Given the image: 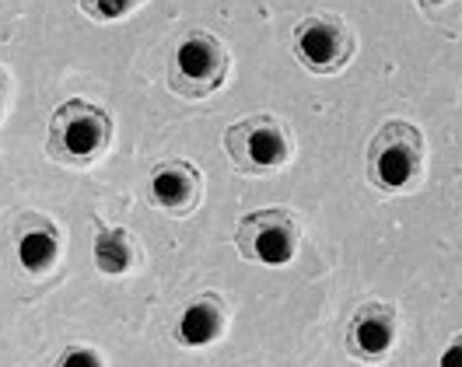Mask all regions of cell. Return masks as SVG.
Segmentation results:
<instances>
[{"label":"cell","mask_w":462,"mask_h":367,"mask_svg":"<svg viewBox=\"0 0 462 367\" xmlns=\"http://www.w3.org/2000/svg\"><path fill=\"white\" fill-rule=\"evenodd\" d=\"M113 147V115L88 98L60 102L50 119L46 154L63 169L85 171L98 165Z\"/></svg>","instance_id":"obj_1"},{"label":"cell","mask_w":462,"mask_h":367,"mask_svg":"<svg viewBox=\"0 0 462 367\" xmlns=\"http://www.w3.org/2000/svg\"><path fill=\"white\" fill-rule=\"evenodd\" d=\"M365 169H368V182L382 197L410 193L424 175V133L406 119L378 126L368 143Z\"/></svg>","instance_id":"obj_2"},{"label":"cell","mask_w":462,"mask_h":367,"mask_svg":"<svg viewBox=\"0 0 462 367\" xmlns=\"http://www.w3.org/2000/svg\"><path fill=\"white\" fill-rule=\"evenodd\" d=\"M231 57L228 46L207 29H189L179 35L169 60V87L179 98L200 102L221 91L228 81Z\"/></svg>","instance_id":"obj_3"},{"label":"cell","mask_w":462,"mask_h":367,"mask_svg":"<svg viewBox=\"0 0 462 367\" xmlns=\"http://www.w3.org/2000/svg\"><path fill=\"white\" fill-rule=\"evenodd\" d=\"M225 151L242 175H273L288 169L294 158V141L288 126L270 113L245 115L225 130Z\"/></svg>","instance_id":"obj_4"},{"label":"cell","mask_w":462,"mask_h":367,"mask_svg":"<svg viewBox=\"0 0 462 367\" xmlns=\"http://www.w3.org/2000/svg\"><path fill=\"white\" fill-rule=\"evenodd\" d=\"M235 245L242 259L260 266H288L301 249V221L284 206H266L245 214L235 227Z\"/></svg>","instance_id":"obj_5"},{"label":"cell","mask_w":462,"mask_h":367,"mask_svg":"<svg viewBox=\"0 0 462 367\" xmlns=\"http://www.w3.org/2000/svg\"><path fill=\"white\" fill-rule=\"evenodd\" d=\"M291 46H294V57L298 63L319 74V78H329V74H340L346 63L357 53V35L346 25L340 14H309L294 25L291 35Z\"/></svg>","instance_id":"obj_6"},{"label":"cell","mask_w":462,"mask_h":367,"mask_svg":"<svg viewBox=\"0 0 462 367\" xmlns=\"http://www.w3.org/2000/svg\"><path fill=\"white\" fill-rule=\"evenodd\" d=\"M11 252L22 280H53L63 262L60 227L46 214H18L11 227Z\"/></svg>","instance_id":"obj_7"},{"label":"cell","mask_w":462,"mask_h":367,"mask_svg":"<svg viewBox=\"0 0 462 367\" xmlns=\"http://www.w3.org/2000/svg\"><path fill=\"white\" fill-rule=\"evenodd\" d=\"M147 199L169 217H189L203 199V175L193 161L172 158L158 161L147 179Z\"/></svg>","instance_id":"obj_8"},{"label":"cell","mask_w":462,"mask_h":367,"mask_svg":"<svg viewBox=\"0 0 462 367\" xmlns=\"http://www.w3.org/2000/svg\"><path fill=\"white\" fill-rule=\"evenodd\" d=\"M396 343V308L385 301H368L346 322V353L361 364H382Z\"/></svg>","instance_id":"obj_9"},{"label":"cell","mask_w":462,"mask_h":367,"mask_svg":"<svg viewBox=\"0 0 462 367\" xmlns=\"http://www.w3.org/2000/svg\"><path fill=\"white\" fill-rule=\"evenodd\" d=\"M225 326H228V305H225L221 294L210 290V294L193 298V301L182 308L179 322H175V343H179V346H189V350L210 346V343L221 339Z\"/></svg>","instance_id":"obj_10"},{"label":"cell","mask_w":462,"mask_h":367,"mask_svg":"<svg viewBox=\"0 0 462 367\" xmlns=\"http://www.w3.org/2000/svg\"><path fill=\"white\" fill-rule=\"evenodd\" d=\"M91 255H95L98 273H106V277H126L141 262V242L126 227L98 221L95 225V238H91Z\"/></svg>","instance_id":"obj_11"},{"label":"cell","mask_w":462,"mask_h":367,"mask_svg":"<svg viewBox=\"0 0 462 367\" xmlns=\"http://www.w3.org/2000/svg\"><path fill=\"white\" fill-rule=\"evenodd\" d=\"M81 11H85L91 22H102V25H113L130 18L137 7H144L147 0H78Z\"/></svg>","instance_id":"obj_12"},{"label":"cell","mask_w":462,"mask_h":367,"mask_svg":"<svg viewBox=\"0 0 462 367\" xmlns=\"http://www.w3.org/2000/svg\"><path fill=\"white\" fill-rule=\"evenodd\" d=\"M57 364L63 367H78V364H106V357L98 353V350H91V346H81V343H74V346H63L57 357Z\"/></svg>","instance_id":"obj_13"},{"label":"cell","mask_w":462,"mask_h":367,"mask_svg":"<svg viewBox=\"0 0 462 367\" xmlns=\"http://www.w3.org/2000/svg\"><path fill=\"white\" fill-rule=\"evenodd\" d=\"M462 0H417V7L431 18V22H448L456 11H459Z\"/></svg>","instance_id":"obj_14"},{"label":"cell","mask_w":462,"mask_h":367,"mask_svg":"<svg viewBox=\"0 0 462 367\" xmlns=\"http://www.w3.org/2000/svg\"><path fill=\"white\" fill-rule=\"evenodd\" d=\"M441 364H462V333H456V339L441 350Z\"/></svg>","instance_id":"obj_15"}]
</instances>
